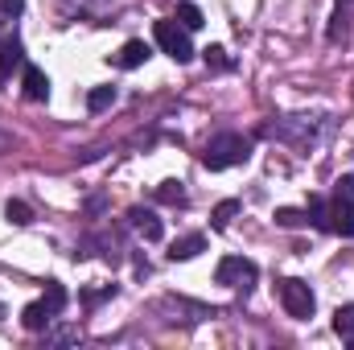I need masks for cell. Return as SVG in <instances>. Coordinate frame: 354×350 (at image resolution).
<instances>
[{"instance_id": "6da1fadb", "label": "cell", "mask_w": 354, "mask_h": 350, "mask_svg": "<svg viewBox=\"0 0 354 350\" xmlns=\"http://www.w3.org/2000/svg\"><path fill=\"white\" fill-rule=\"evenodd\" d=\"M248 157H252V136H243V132H218V136H210L206 149H202V165H206L210 174L235 169V165H243Z\"/></svg>"}, {"instance_id": "7a4b0ae2", "label": "cell", "mask_w": 354, "mask_h": 350, "mask_svg": "<svg viewBox=\"0 0 354 350\" xmlns=\"http://www.w3.org/2000/svg\"><path fill=\"white\" fill-rule=\"evenodd\" d=\"M322 120L317 116H280V120H272L264 124V136L272 140H284V145H313L317 136H322Z\"/></svg>"}, {"instance_id": "3957f363", "label": "cell", "mask_w": 354, "mask_h": 350, "mask_svg": "<svg viewBox=\"0 0 354 350\" xmlns=\"http://www.w3.org/2000/svg\"><path fill=\"white\" fill-rule=\"evenodd\" d=\"M280 305H284V313H288V317L309 322V317H313V309H317V297H313V288H309L305 280L288 276V280H280Z\"/></svg>"}, {"instance_id": "277c9868", "label": "cell", "mask_w": 354, "mask_h": 350, "mask_svg": "<svg viewBox=\"0 0 354 350\" xmlns=\"http://www.w3.org/2000/svg\"><path fill=\"white\" fill-rule=\"evenodd\" d=\"M256 276H260V268L252 260H243V256H227V260H218L214 268V284H227V288H239L243 297L252 293V284H256Z\"/></svg>"}, {"instance_id": "5b68a950", "label": "cell", "mask_w": 354, "mask_h": 350, "mask_svg": "<svg viewBox=\"0 0 354 350\" xmlns=\"http://www.w3.org/2000/svg\"><path fill=\"white\" fill-rule=\"evenodd\" d=\"M153 37H157V46H161L174 62H189V58H194L189 29H185V25H177V17H174V21H157V25H153Z\"/></svg>"}, {"instance_id": "8992f818", "label": "cell", "mask_w": 354, "mask_h": 350, "mask_svg": "<svg viewBox=\"0 0 354 350\" xmlns=\"http://www.w3.org/2000/svg\"><path fill=\"white\" fill-rule=\"evenodd\" d=\"M128 223H132V227H136V231H140V235H145L149 243H157V239L165 235V223L157 219V210H145V206H132V210H128Z\"/></svg>"}, {"instance_id": "52a82bcc", "label": "cell", "mask_w": 354, "mask_h": 350, "mask_svg": "<svg viewBox=\"0 0 354 350\" xmlns=\"http://www.w3.org/2000/svg\"><path fill=\"white\" fill-rule=\"evenodd\" d=\"M54 322H58V313H54L46 301H33V305H25V309H21V326H25V330H33V334L50 330Z\"/></svg>"}, {"instance_id": "ba28073f", "label": "cell", "mask_w": 354, "mask_h": 350, "mask_svg": "<svg viewBox=\"0 0 354 350\" xmlns=\"http://www.w3.org/2000/svg\"><path fill=\"white\" fill-rule=\"evenodd\" d=\"M21 83H25V99H33V103H46V99H50V79H46V71H41V66L25 62Z\"/></svg>"}, {"instance_id": "9c48e42d", "label": "cell", "mask_w": 354, "mask_h": 350, "mask_svg": "<svg viewBox=\"0 0 354 350\" xmlns=\"http://www.w3.org/2000/svg\"><path fill=\"white\" fill-rule=\"evenodd\" d=\"M330 231L354 239V202H346V198H334L330 202Z\"/></svg>"}, {"instance_id": "30bf717a", "label": "cell", "mask_w": 354, "mask_h": 350, "mask_svg": "<svg viewBox=\"0 0 354 350\" xmlns=\"http://www.w3.org/2000/svg\"><path fill=\"white\" fill-rule=\"evenodd\" d=\"M12 71H25V50H21V42H17V37L0 46V83H8V79H12Z\"/></svg>"}, {"instance_id": "8fae6325", "label": "cell", "mask_w": 354, "mask_h": 350, "mask_svg": "<svg viewBox=\"0 0 354 350\" xmlns=\"http://www.w3.org/2000/svg\"><path fill=\"white\" fill-rule=\"evenodd\" d=\"M149 54H153V50H149L145 42H136V37H132V42H124V50L115 54V66H120V71H136V66H145V62H149Z\"/></svg>"}, {"instance_id": "7c38bea8", "label": "cell", "mask_w": 354, "mask_h": 350, "mask_svg": "<svg viewBox=\"0 0 354 350\" xmlns=\"http://www.w3.org/2000/svg\"><path fill=\"white\" fill-rule=\"evenodd\" d=\"M202 252H206V235H198V231H194V235H181V239H174V243H169V260H194V256H202Z\"/></svg>"}, {"instance_id": "4fadbf2b", "label": "cell", "mask_w": 354, "mask_h": 350, "mask_svg": "<svg viewBox=\"0 0 354 350\" xmlns=\"http://www.w3.org/2000/svg\"><path fill=\"white\" fill-rule=\"evenodd\" d=\"M4 219H8L12 227H29V223H33V210H29V202L8 198V202H4Z\"/></svg>"}, {"instance_id": "5bb4252c", "label": "cell", "mask_w": 354, "mask_h": 350, "mask_svg": "<svg viewBox=\"0 0 354 350\" xmlns=\"http://www.w3.org/2000/svg\"><path fill=\"white\" fill-rule=\"evenodd\" d=\"M235 214H239V202H235V198H227V202H218V206L210 210V227H214V231H227Z\"/></svg>"}, {"instance_id": "9a60e30c", "label": "cell", "mask_w": 354, "mask_h": 350, "mask_svg": "<svg viewBox=\"0 0 354 350\" xmlns=\"http://www.w3.org/2000/svg\"><path fill=\"white\" fill-rule=\"evenodd\" d=\"M334 334L338 338H351L354 334V305H338L334 309Z\"/></svg>"}, {"instance_id": "2e32d148", "label": "cell", "mask_w": 354, "mask_h": 350, "mask_svg": "<svg viewBox=\"0 0 354 350\" xmlns=\"http://www.w3.org/2000/svg\"><path fill=\"white\" fill-rule=\"evenodd\" d=\"M115 103V87H91L87 91V107L91 111H107Z\"/></svg>"}, {"instance_id": "e0dca14e", "label": "cell", "mask_w": 354, "mask_h": 350, "mask_svg": "<svg viewBox=\"0 0 354 350\" xmlns=\"http://www.w3.org/2000/svg\"><path fill=\"white\" fill-rule=\"evenodd\" d=\"M177 25H185L189 33L202 29V25H206V21H202V8H198V4H177Z\"/></svg>"}, {"instance_id": "ac0fdd59", "label": "cell", "mask_w": 354, "mask_h": 350, "mask_svg": "<svg viewBox=\"0 0 354 350\" xmlns=\"http://www.w3.org/2000/svg\"><path fill=\"white\" fill-rule=\"evenodd\" d=\"M202 58H206V66H210V71H231V66H235V62H231V54H227L223 46H206V50H202Z\"/></svg>"}, {"instance_id": "d6986e66", "label": "cell", "mask_w": 354, "mask_h": 350, "mask_svg": "<svg viewBox=\"0 0 354 350\" xmlns=\"http://www.w3.org/2000/svg\"><path fill=\"white\" fill-rule=\"evenodd\" d=\"M157 198L169 202V206H185V185L181 181H161L157 185Z\"/></svg>"}, {"instance_id": "ffe728a7", "label": "cell", "mask_w": 354, "mask_h": 350, "mask_svg": "<svg viewBox=\"0 0 354 350\" xmlns=\"http://www.w3.org/2000/svg\"><path fill=\"white\" fill-rule=\"evenodd\" d=\"M41 301H46V305H50V309H54V313H62V309H66V301H71V297H66V288H62V284H58V280H50V284H46V297H41Z\"/></svg>"}, {"instance_id": "44dd1931", "label": "cell", "mask_w": 354, "mask_h": 350, "mask_svg": "<svg viewBox=\"0 0 354 350\" xmlns=\"http://www.w3.org/2000/svg\"><path fill=\"white\" fill-rule=\"evenodd\" d=\"M276 223H280V227H305V223H309V210H292V206H280V210H276Z\"/></svg>"}, {"instance_id": "7402d4cb", "label": "cell", "mask_w": 354, "mask_h": 350, "mask_svg": "<svg viewBox=\"0 0 354 350\" xmlns=\"http://www.w3.org/2000/svg\"><path fill=\"white\" fill-rule=\"evenodd\" d=\"M75 338H79L75 326H66V330H46V347H62V342H75Z\"/></svg>"}, {"instance_id": "603a6c76", "label": "cell", "mask_w": 354, "mask_h": 350, "mask_svg": "<svg viewBox=\"0 0 354 350\" xmlns=\"http://www.w3.org/2000/svg\"><path fill=\"white\" fill-rule=\"evenodd\" d=\"M346 21H351V17H346L342 8L330 17V42H342V37H346Z\"/></svg>"}, {"instance_id": "cb8c5ba5", "label": "cell", "mask_w": 354, "mask_h": 350, "mask_svg": "<svg viewBox=\"0 0 354 350\" xmlns=\"http://www.w3.org/2000/svg\"><path fill=\"white\" fill-rule=\"evenodd\" d=\"M334 198L354 202V174H346V177H338V181H334Z\"/></svg>"}, {"instance_id": "d4e9b609", "label": "cell", "mask_w": 354, "mask_h": 350, "mask_svg": "<svg viewBox=\"0 0 354 350\" xmlns=\"http://www.w3.org/2000/svg\"><path fill=\"white\" fill-rule=\"evenodd\" d=\"M103 297H115V284H103V288H87V293H83V305H99Z\"/></svg>"}, {"instance_id": "484cf974", "label": "cell", "mask_w": 354, "mask_h": 350, "mask_svg": "<svg viewBox=\"0 0 354 350\" xmlns=\"http://www.w3.org/2000/svg\"><path fill=\"white\" fill-rule=\"evenodd\" d=\"M0 12L4 17H21L25 12V0H0Z\"/></svg>"}, {"instance_id": "4316f807", "label": "cell", "mask_w": 354, "mask_h": 350, "mask_svg": "<svg viewBox=\"0 0 354 350\" xmlns=\"http://www.w3.org/2000/svg\"><path fill=\"white\" fill-rule=\"evenodd\" d=\"M8 145H12V136H8V132H4V128H0V153H4V149H8Z\"/></svg>"}, {"instance_id": "83f0119b", "label": "cell", "mask_w": 354, "mask_h": 350, "mask_svg": "<svg viewBox=\"0 0 354 350\" xmlns=\"http://www.w3.org/2000/svg\"><path fill=\"white\" fill-rule=\"evenodd\" d=\"M346 342H351V350H354V334H351V338H346Z\"/></svg>"}]
</instances>
